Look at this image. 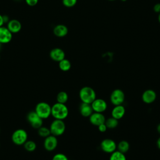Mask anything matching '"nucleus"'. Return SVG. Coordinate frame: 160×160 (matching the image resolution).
<instances>
[{"label": "nucleus", "mask_w": 160, "mask_h": 160, "mask_svg": "<svg viewBox=\"0 0 160 160\" xmlns=\"http://www.w3.org/2000/svg\"><path fill=\"white\" fill-rule=\"evenodd\" d=\"M69 114V110L65 104L56 102L51 106V115L56 119L64 120Z\"/></svg>", "instance_id": "f257e3e1"}, {"label": "nucleus", "mask_w": 160, "mask_h": 160, "mask_svg": "<svg viewBox=\"0 0 160 160\" xmlns=\"http://www.w3.org/2000/svg\"><path fill=\"white\" fill-rule=\"evenodd\" d=\"M80 99L82 102L91 104L96 98L95 91L89 86L82 87L79 92Z\"/></svg>", "instance_id": "f03ea898"}, {"label": "nucleus", "mask_w": 160, "mask_h": 160, "mask_svg": "<svg viewBox=\"0 0 160 160\" xmlns=\"http://www.w3.org/2000/svg\"><path fill=\"white\" fill-rule=\"evenodd\" d=\"M34 111L42 119H47L51 115V106L46 102H38L35 107Z\"/></svg>", "instance_id": "7ed1b4c3"}, {"label": "nucleus", "mask_w": 160, "mask_h": 160, "mask_svg": "<svg viewBox=\"0 0 160 160\" xmlns=\"http://www.w3.org/2000/svg\"><path fill=\"white\" fill-rule=\"evenodd\" d=\"M49 129L51 134L55 136H59L64 132L66 129V125L63 120L54 119V120L52 121L50 124Z\"/></svg>", "instance_id": "20e7f679"}, {"label": "nucleus", "mask_w": 160, "mask_h": 160, "mask_svg": "<svg viewBox=\"0 0 160 160\" xmlns=\"http://www.w3.org/2000/svg\"><path fill=\"white\" fill-rule=\"evenodd\" d=\"M11 139L12 142L16 145H23L28 140V133L23 129H18L12 132Z\"/></svg>", "instance_id": "39448f33"}, {"label": "nucleus", "mask_w": 160, "mask_h": 160, "mask_svg": "<svg viewBox=\"0 0 160 160\" xmlns=\"http://www.w3.org/2000/svg\"><path fill=\"white\" fill-rule=\"evenodd\" d=\"M26 119L31 126L34 129H38L42 126L43 119L38 115L35 111L29 112L27 114Z\"/></svg>", "instance_id": "423d86ee"}, {"label": "nucleus", "mask_w": 160, "mask_h": 160, "mask_svg": "<svg viewBox=\"0 0 160 160\" xmlns=\"http://www.w3.org/2000/svg\"><path fill=\"white\" fill-rule=\"evenodd\" d=\"M125 99L124 92L119 89H116L112 91L110 95V101L114 106L121 105L123 103Z\"/></svg>", "instance_id": "0eeeda50"}, {"label": "nucleus", "mask_w": 160, "mask_h": 160, "mask_svg": "<svg viewBox=\"0 0 160 160\" xmlns=\"http://www.w3.org/2000/svg\"><path fill=\"white\" fill-rule=\"evenodd\" d=\"M100 147L104 152L107 153H112L116 151L117 144L112 139H104L101 141Z\"/></svg>", "instance_id": "6e6552de"}, {"label": "nucleus", "mask_w": 160, "mask_h": 160, "mask_svg": "<svg viewBox=\"0 0 160 160\" xmlns=\"http://www.w3.org/2000/svg\"><path fill=\"white\" fill-rule=\"evenodd\" d=\"M58 139L56 136L50 134L45 138L44 141V148L48 151H52L54 150L58 146Z\"/></svg>", "instance_id": "1a4fd4ad"}, {"label": "nucleus", "mask_w": 160, "mask_h": 160, "mask_svg": "<svg viewBox=\"0 0 160 160\" xmlns=\"http://www.w3.org/2000/svg\"><path fill=\"white\" fill-rule=\"evenodd\" d=\"M91 104L93 111L97 112H103L108 107L107 102L101 98H96Z\"/></svg>", "instance_id": "9d476101"}, {"label": "nucleus", "mask_w": 160, "mask_h": 160, "mask_svg": "<svg viewBox=\"0 0 160 160\" xmlns=\"http://www.w3.org/2000/svg\"><path fill=\"white\" fill-rule=\"evenodd\" d=\"M12 34L7 28V27H0V42L2 44H8L12 40Z\"/></svg>", "instance_id": "9b49d317"}, {"label": "nucleus", "mask_w": 160, "mask_h": 160, "mask_svg": "<svg viewBox=\"0 0 160 160\" xmlns=\"http://www.w3.org/2000/svg\"><path fill=\"white\" fill-rule=\"evenodd\" d=\"M49 56L53 61L59 62L65 58V52L62 49L55 48L51 50L49 52Z\"/></svg>", "instance_id": "f8f14e48"}, {"label": "nucleus", "mask_w": 160, "mask_h": 160, "mask_svg": "<svg viewBox=\"0 0 160 160\" xmlns=\"http://www.w3.org/2000/svg\"><path fill=\"white\" fill-rule=\"evenodd\" d=\"M106 121L104 116L101 112H93L91 115L89 116L90 122L94 125L98 126L99 125L104 123Z\"/></svg>", "instance_id": "ddd939ff"}, {"label": "nucleus", "mask_w": 160, "mask_h": 160, "mask_svg": "<svg viewBox=\"0 0 160 160\" xmlns=\"http://www.w3.org/2000/svg\"><path fill=\"white\" fill-rule=\"evenodd\" d=\"M156 99V93L152 89H147L142 94V99L146 104L153 102Z\"/></svg>", "instance_id": "4468645a"}, {"label": "nucleus", "mask_w": 160, "mask_h": 160, "mask_svg": "<svg viewBox=\"0 0 160 160\" xmlns=\"http://www.w3.org/2000/svg\"><path fill=\"white\" fill-rule=\"evenodd\" d=\"M7 28L10 31L12 34L18 33L21 30L22 25L19 21L13 19L8 21L7 24Z\"/></svg>", "instance_id": "2eb2a0df"}, {"label": "nucleus", "mask_w": 160, "mask_h": 160, "mask_svg": "<svg viewBox=\"0 0 160 160\" xmlns=\"http://www.w3.org/2000/svg\"><path fill=\"white\" fill-rule=\"evenodd\" d=\"M54 34L58 38L66 36L68 33V29L64 24H58L53 29Z\"/></svg>", "instance_id": "dca6fc26"}, {"label": "nucleus", "mask_w": 160, "mask_h": 160, "mask_svg": "<svg viewBox=\"0 0 160 160\" xmlns=\"http://www.w3.org/2000/svg\"><path fill=\"white\" fill-rule=\"evenodd\" d=\"M79 112L82 116L89 117L94 111L91 104L82 102L79 106Z\"/></svg>", "instance_id": "f3484780"}, {"label": "nucleus", "mask_w": 160, "mask_h": 160, "mask_svg": "<svg viewBox=\"0 0 160 160\" xmlns=\"http://www.w3.org/2000/svg\"><path fill=\"white\" fill-rule=\"evenodd\" d=\"M125 112H126L125 108L122 104L117 105V106H115L114 108L112 109L111 111V115H112V117L119 120L124 116Z\"/></svg>", "instance_id": "a211bd4d"}, {"label": "nucleus", "mask_w": 160, "mask_h": 160, "mask_svg": "<svg viewBox=\"0 0 160 160\" xmlns=\"http://www.w3.org/2000/svg\"><path fill=\"white\" fill-rule=\"evenodd\" d=\"M71 62L67 59H63L59 62V68L62 71H68L71 69Z\"/></svg>", "instance_id": "6ab92c4d"}, {"label": "nucleus", "mask_w": 160, "mask_h": 160, "mask_svg": "<svg viewBox=\"0 0 160 160\" xmlns=\"http://www.w3.org/2000/svg\"><path fill=\"white\" fill-rule=\"evenodd\" d=\"M117 147H118L119 151L125 154L126 152H127L128 151V150L129 149V144L128 141H126L125 140H122V141H121L118 143Z\"/></svg>", "instance_id": "aec40b11"}, {"label": "nucleus", "mask_w": 160, "mask_h": 160, "mask_svg": "<svg viewBox=\"0 0 160 160\" xmlns=\"http://www.w3.org/2000/svg\"><path fill=\"white\" fill-rule=\"evenodd\" d=\"M57 102L66 104L68 100V94L65 91H60L58 92L56 96Z\"/></svg>", "instance_id": "412c9836"}, {"label": "nucleus", "mask_w": 160, "mask_h": 160, "mask_svg": "<svg viewBox=\"0 0 160 160\" xmlns=\"http://www.w3.org/2000/svg\"><path fill=\"white\" fill-rule=\"evenodd\" d=\"M109 160H126V158L124 153L119 151H115L111 153Z\"/></svg>", "instance_id": "4be33fe9"}, {"label": "nucleus", "mask_w": 160, "mask_h": 160, "mask_svg": "<svg viewBox=\"0 0 160 160\" xmlns=\"http://www.w3.org/2000/svg\"><path fill=\"white\" fill-rule=\"evenodd\" d=\"M109 129H114L118 125V120L113 117H111L105 121L104 122Z\"/></svg>", "instance_id": "5701e85b"}, {"label": "nucleus", "mask_w": 160, "mask_h": 160, "mask_svg": "<svg viewBox=\"0 0 160 160\" xmlns=\"http://www.w3.org/2000/svg\"><path fill=\"white\" fill-rule=\"evenodd\" d=\"M23 145L24 149L28 152H32L36 149V144L32 140H27Z\"/></svg>", "instance_id": "b1692460"}, {"label": "nucleus", "mask_w": 160, "mask_h": 160, "mask_svg": "<svg viewBox=\"0 0 160 160\" xmlns=\"http://www.w3.org/2000/svg\"><path fill=\"white\" fill-rule=\"evenodd\" d=\"M38 132L39 136H40L42 138H46L48 136L51 134L50 129L49 128L46 127V126H41L39 129H38Z\"/></svg>", "instance_id": "393cba45"}, {"label": "nucleus", "mask_w": 160, "mask_h": 160, "mask_svg": "<svg viewBox=\"0 0 160 160\" xmlns=\"http://www.w3.org/2000/svg\"><path fill=\"white\" fill-rule=\"evenodd\" d=\"M62 4L67 8H72L77 3V0H62Z\"/></svg>", "instance_id": "a878e982"}, {"label": "nucleus", "mask_w": 160, "mask_h": 160, "mask_svg": "<svg viewBox=\"0 0 160 160\" xmlns=\"http://www.w3.org/2000/svg\"><path fill=\"white\" fill-rule=\"evenodd\" d=\"M52 160H69L68 157L62 153H57L54 155Z\"/></svg>", "instance_id": "bb28decb"}, {"label": "nucleus", "mask_w": 160, "mask_h": 160, "mask_svg": "<svg viewBox=\"0 0 160 160\" xmlns=\"http://www.w3.org/2000/svg\"><path fill=\"white\" fill-rule=\"evenodd\" d=\"M39 0H25L26 3L29 6H36Z\"/></svg>", "instance_id": "cd10ccee"}, {"label": "nucleus", "mask_w": 160, "mask_h": 160, "mask_svg": "<svg viewBox=\"0 0 160 160\" xmlns=\"http://www.w3.org/2000/svg\"><path fill=\"white\" fill-rule=\"evenodd\" d=\"M98 127L99 131L100 132H106V130H107V129H108V128H107V126H106V125L105 123H102V124L99 125Z\"/></svg>", "instance_id": "c85d7f7f"}, {"label": "nucleus", "mask_w": 160, "mask_h": 160, "mask_svg": "<svg viewBox=\"0 0 160 160\" xmlns=\"http://www.w3.org/2000/svg\"><path fill=\"white\" fill-rule=\"evenodd\" d=\"M154 11L158 13H160V3H156L153 7Z\"/></svg>", "instance_id": "c756f323"}, {"label": "nucleus", "mask_w": 160, "mask_h": 160, "mask_svg": "<svg viewBox=\"0 0 160 160\" xmlns=\"http://www.w3.org/2000/svg\"><path fill=\"white\" fill-rule=\"evenodd\" d=\"M4 24V19H3V16H2L0 14V27L3 26Z\"/></svg>", "instance_id": "7c9ffc66"}, {"label": "nucleus", "mask_w": 160, "mask_h": 160, "mask_svg": "<svg viewBox=\"0 0 160 160\" xmlns=\"http://www.w3.org/2000/svg\"><path fill=\"white\" fill-rule=\"evenodd\" d=\"M157 146L159 149H160V137L157 140Z\"/></svg>", "instance_id": "2f4dec72"}, {"label": "nucleus", "mask_w": 160, "mask_h": 160, "mask_svg": "<svg viewBox=\"0 0 160 160\" xmlns=\"http://www.w3.org/2000/svg\"><path fill=\"white\" fill-rule=\"evenodd\" d=\"M157 131H158V133L160 134V123L157 126Z\"/></svg>", "instance_id": "473e14b6"}, {"label": "nucleus", "mask_w": 160, "mask_h": 160, "mask_svg": "<svg viewBox=\"0 0 160 160\" xmlns=\"http://www.w3.org/2000/svg\"><path fill=\"white\" fill-rule=\"evenodd\" d=\"M158 21H159V23H160V13H159V15H158Z\"/></svg>", "instance_id": "72a5a7b5"}, {"label": "nucleus", "mask_w": 160, "mask_h": 160, "mask_svg": "<svg viewBox=\"0 0 160 160\" xmlns=\"http://www.w3.org/2000/svg\"><path fill=\"white\" fill-rule=\"evenodd\" d=\"M1 45H2V44L0 42V49H1Z\"/></svg>", "instance_id": "f704fd0d"}, {"label": "nucleus", "mask_w": 160, "mask_h": 160, "mask_svg": "<svg viewBox=\"0 0 160 160\" xmlns=\"http://www.w3.org/2000/svg\"><path fill=\"white\" fill-rule=\"evenodd\" d=\"M121 1H123V2H124V1H126L127 0H121Z\"/></svg>", "instance_id": "c9c22d12"}, {"label": "nucleus", "mask_w": 160, "mask_h": 160, "mask_svg": "<svg viewBox=\"0 0 160 160\" xmlns=\"http://www.w3.org/2000/svg\"><path fill=\"white\" fill-rule=\"evenodd\" d=\"M108 1H115V0H108Z\"/></svg>", "instance_id": "e433bc0d"}, {"label": "nucleus", "mask_w": 160, "mask_h": 160, "mask_svg": "<svg viewBox=\"0 0 160 160\" xmlns=\"http://www.w3.org/2000/svg\"><path fill=\"white\" fill-rule=\"evenodd\" d=\"M0 59H1V56H0Z\"/></svg>", "instance_id": "4c0bfd02"}, {"label": "nucleus", "mask_w": 160, "mask_h": 160, "mask_svg": "<svg viewBox=\"0 0 160 160\" xmlns=\"http://www.w3.org/2000/svg\"></svg>", "instance_id": "58836bf2"}]
</instances>
